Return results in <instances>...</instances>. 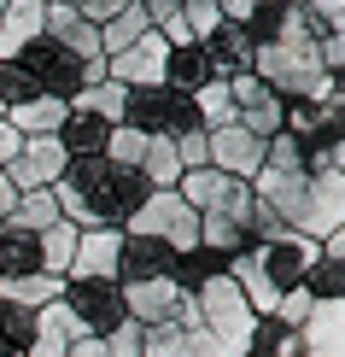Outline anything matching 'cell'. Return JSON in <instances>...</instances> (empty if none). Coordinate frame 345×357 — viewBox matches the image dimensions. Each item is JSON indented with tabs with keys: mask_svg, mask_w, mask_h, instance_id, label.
<instances>
[{
	"mask_svg": "<svg viewBox=\"0 0 345 357\" xmlns=\"http://www.w3.org/2000/svg\"><path fill=\"white\" fill-rule=\"evenodd\" d=\"M123 241H164L176 258H187V252L199 246V211H187V199L176 188H158L129 211Z\"/></svg>",
	"mask_w": 345,
	"mask_h": 357,
	"instance_id": "6da1fadb",
	"label": "cell"
},
{
	"mask_svg": "<svg viewBox=\"0 0 345 357\" xmlns=\"http://www.w3.org/2000/svg\"><path fill=\"white\" fill-rule=\"evenodd\" d=\"M18 65L36 77V88L41 94H53V100H77L82 88H94V82H106V59H77V53H65L59 41H47V36H36L29 47L18 53Z\"/></svg>",
	"mask_w": 345,
	"mask_h": 357,
	"instance_id": "7a4b0ae2",
	"label": "cell"
},
{
	"mask_svg": "<svg viewBox=\"0 0 345 357\" xmlns=\"http://www.w3.org/2000/svg\"><path fill=\"white\" fill-rule=\"evenodd\" d=\"M246 258H252V270H258L269 281V293H287V287H305V275L316 270V241H305V234H293V229H281L275 241H258V246H246Z\"/></svg>",
	"mask_w": 345,
	"mask_h": 357,
	"instance_id": "3957f363",
	"label": "cell"
},
{
	"mask_svg": "<svg viewBox=\"0 0 345 357\" xmlns=\"http://www.w3.org/2000/svg\"><path fill=\"white\" fill-rule=\"evenodd\" d=\"M123 123L141 129L153 141H176L182 129H193V100L176 94V88H129V106H123Z\"/></svg>",
	"mask_w": 345,
	"mask_h": 357,
	"instance_id": "277c9868",
	"label": "cell"
},
{
	"mask_svg": "<svg viewBox=\"0 0 345 357\" xmlns=\"http://www.w3.org/2000/svg\"><path fill=\"white\" fill-rule=\"evenodd\" d=\"M65 305H70V317L82 322V334H94V340H106L117 322H129L117 281H65Z\"/></svg>",
	"mask_w": 345,
	"mask_h": 357,
	"instance_id": "5b68a950",
	"label": "cell"
},
{
	"mask_svg": "<svg viewBox=\"0 0 345 357\" xmlns=\"http://www.w3.org/2000/svg\"><path fill=\"white\" fill-rule=\"evenodd\" d=\"M65 170H70L65 146H59L53 135H36V141H24V146H18V158H12V165L0 170V176H6V182L18 188V193H47Z\"/></svg>",
	"mask_w": 345,
	"mask_h": 357,
	"instance_id": "8992f818",
	"label": "cell"
},
{
	"mask_svg": "<svg viewBox=\"0 0 345 357\" xmlns=\"http://www.w3.org/2000/svg\"><path fill=\"white\" fill-rule=\"evenodd\" d=\"M164 65H170V41H164L158 29H146L129 53L106 59V82H117V88H158L164 82Z\"/></svg>",
	"mask_w": 345,
	"mask_h": 357,
	"instance_id": "52a82bcc",
	"label": "cell"
},
{
	"mask_svg": "<svg viewBox=\"0 0 345 357\" xmlns=\"http://www.w3.org/2000/svg\"><path fill=\"white\" fill-rule=\"evenodd\" d=\"M117 252H123V229H82L65 281H117Z\"/></svg>",
	"mask_w": 345,
	"mask_h": 357,
	"instance_id": "ba28073f",
	"label": "cell"
},
{
	"mask_svg": "<svg viewBox=\"0 0 345 357\" xmlns=\"http://www.w3.org/2000/svg\"><path fill=\"white\" fill-rule=\"evenodd\" d=\"M298 357H345V299H316L298 322Z\"/></svg>",
	"mask_w": 345,
	"mask_h": 357,
	"instance_id": "9c48e42d",
	"label": "cell"
},
{
	"mask_svg": "<svg viewBox=\"0 0 345 357\" xmlns=\"http://www.w3.org/2000/svg\"><path fill=\"white\" fill-rule=\"evenodd\" d=\"M199 47H205V65H211V82L240 77V70H252V59H258V47H252V36H246V24H217Z\"/></svg>",
	"mask_w": 345,
	"mask_h": 357,
	"instance_id": "30bf717a",
	"label": "cell"
},
{
	"mask_svg": "<svg viewBox=\"0 0 345 357\" xmlns=\"http://www.w3.org/2000/svg\"><path fill=\"white\" fill-rule=\"evenodd\" d=\"M211 170L234 176V182H252V176L263 170V141H258V135H246L240 123L217 129V135H211Z\"/></svg>",
	"mask_w": 345,
	"mask_h": 357,
	"instance_id": "8fae6325",
	"label": "cell"
},
{
	"mask_svg": "<svg viewBox=\"0 0 345 357\" xmlns=\"http://www.w3.org/2000/svg\"><path fill=\"white\" fill-rule=\"evenodd\" d=\"M176 252L164 241H123L117 252V287H135V281H170L176 275Z\"/></svg>",
	"mask_w": 345,
	"mask_h": 357,
	"instance_id": "7c38bea8",
	"label": "cell"
},
{
	"mask_svg": "<svg viewBox=\"0 0 345 357\" xmlns=\"http://www.w3.org/2000/svg\"><path fill=\"white\" fill-rule=\"evenodd\" d=\"M176 305H182V281H135V287H123V310L129 322H141V328H158V322L176 317Z\"/></svg>",
	"mask_w": 345,
	"mask_h": 357,
	"instance_id": "4fadbf2b",
	"label": "cell"
},
{
	"mask_svg": "<svg viewBox=\"0 0 345 357\" xmlns=\"http://www.w3.org/2000/svg\"><path fill=\"white\" fill-rule=\"evenodd\" d=\"M82 340V322L70 317V305H41L36 310V340H29V357H65Z\"/></svg>",
	"mask_w": 345,
	"mask_h": 357,
	"instance_id": "5bb4252c",
	"label": "cell"
},
{
	"mask_svg": "<svg viewBox=\"0 0 345 357\" xmlns=\"http://www.w3.org/2000/svg\"><path fill=\"white\" fill-rule=\"evenodd\" d=\"M41 36L59 41V47L77 53V59H100V29L88 24L77 6H47V24H41Z\"/></svg>",
	"mask_w": 345,
	"mask_h": 357,
	"instance_id": "9a60e30c",
	"label": "cell"
},
{
	"mask_svg": "<svg viewBox=\"0 0 345 357\" xmlns=\"http://www.w3.org/2000/svg\"><path fill=\"white\" fill-rule=\"evenodd\" d=\"M41 24H47L41 0H6V12H0V59H18L41 36Z\"/></svg>",
	"mask_w": 345,
	"mask_h": 357,
	"instance_id": "2e32d148",
	"label": "cell"
},
{
	"mask_svg": "<svg viewBox=\"0 0 345 357\" xmlns=\"http://www.w3.org/2000/svg\"><path fill=\"white\" fill-rule=\"evenodd\" d=\"M59 146H65V158L70 165H82V158H106V141H112V129L100 123V117H88V112H65V123H59Z\"/></svg>",
	"mask_w": 345,
	"mask_h": 357,
	"instance_id": "e0dca14e",
	"label": "cell"
},
{
	"mask_svg": "<svg viewBox=\"0 0 345 357\" xmlns=\"http://www.w3.org/2000/svg\"><path fill=\"white\" fill-rule=\"evenodd\" d=\"M41 270V234L18 229V222H0V281H18V275H36Z\"/></svg>",
	"mask_w": 345,
	"mask_h": 357,
	"instance_id": "ac0fdd59",
	"label": "cell"
},
{
	"mask_svg": "<svg viewBox=\"0 0 345 357\" xmlns=\"http://www.w3.org/2000/svg\"><path fill=\"white\" fill-rule=\"evenodd\" d=\"M65 100H53V94H36V100H24V106H12L6 112V123L18 129L24 141H36V135H59V123H65Z\"/></svg>",
	"mask_w": 345,
	"mask_h": 357,
	"instance_id": "d6986e66",
	"label": "cell"
},
{
	"mask_svg": "<svg viewBox=\"0 0 345 357\" xmlns=\"http://www.w3.org/2000/svg\"><path fill=\"white\" fill-rule=\"evenodd\" d=\"M0 299H6V305H18V310L59 305V299H65V275L36 270V275H18V281H0Z\"/></svg>",
	"mask_w": 345,
	"mask_h": 357,
	"instance_id": "ffe728a7",
	"label": "cell"
},
{
	"mask_svg": "<svg viewBox=\"0 0 345 357\" xmlns=\"http://www.w3.org/2000/svg\"><path fill=\"white\" fill-rule=\"evenodd\" d=\"M205 82H211V65H205V47H199V41H193V47H170L164 88H176V94H199Z\"/></svg>",
	"mask_w": 345,
	"mask_h": 357,
	"instance_id": "44dd1931",
	"label": "cell"
},
{
	"mask_svg": "<svg viewBox=\"0 0 345 357\" xmlns=\"http://www.w3.org/2000/svg\"><path fill=\"white\" fill-rule=\"evenodd\" d=\"M123 106H129V88H117V82H94V88H82V94L70 100V112L100 117L106 129H117V123H123Z\"/></svg>",
	"mask_w": 345,
	"mask_h": 357,
	"instance_id": "7402d4cb",
	"label": "cell"
},
{
	"mask_svg": "<svg viewBox=\"0 0 345 357\" xmlns=\"http://www.w3.org/2000/svg\"><path fill=\"white\" fill-rule=\"evenodd\" d=\"M252 241H246V229H240L234 217H199V252H211V258H240Z\"/></svg>",
	"mask_w": 345,
	"mask_h": 357,
	"instance_id": "603a6c76",
	"label": "cell"
},
{
	"mask_svg": "<svg viewBox=\"0 0 345 357\" xmlns=\"http://www.w3.org/2000/svg\"><path fill=\"white\" fill-rule=\"evenodd\" d=\"M193 100V123L205 129V135H217V129H229L234 123V100H229V82H205L199 94H187Z\"/></svg>",
	"mask_w": 345,
	"mask_h": 357,
	"instance_id": "cb8c5ba5",
	"label": "cell"
},
{
	"mask_svg": "<svg viewBox=\"0 0 345 357\" xmlns=\"http://www.w3.org/2000/svg\"><path fill=\"white\" fill-rule=\"evenodd\" d=\"M29 340H36V310L0 299V357H29Z\"/></svg>",
	"mask_w": 345,
	"mask_h": 357,
	"instance_id": "d4e9b609",
	"label": "cell"
},
{
	"mask_svg": "<svg viewBox=\"0 0 345 357\" xmlns=\"http://www.w3.org/2000/svg\"><path fill=\"white\" fill-rule=\"evenodd\" d=\"M141 182L146 188H176L182 182V158H176V146L170 141H146V158H141Z\"/></svg>",
	"mask_w": 345,
	"mask_h": 357,
	"instance_id": "484cf974",
	"label": "cell"
},
{
	"mask_svg": "<svg viewBox=\"0 0 345 357\" xmlns=\"http://www.w3.org/2000/svg\"><path fill=\"white\" fill-rule=\"evenodd\" d=\"M77 234H82V229H70L65 217H59L53 229H41V270H47V275H65V270H70V252H77Z\"/></svg>",
	"mask_w": 345,
	"mask_h": 357,
	"instance_id": "4316f807",
	"label": "cell"
},
{
	"mask_svg": "<svg viewBox=\"0 0 345 357\" xmlns=\"http://www.w3.org/2000/svg\"><path fill=\"white\" fill-rule=\"evenodd\" d=\"M141 357H193V346L176 322H158V328H141Z\"/></svg>",
	"mask_w": 345,
	"mask_h": 357,
	"instance_id": "83f0119b",
	"label": "cell"
},
{
	"mask_svg": "<svg viewBox=\"0 0 345 357\" xmlns=\"http://www.w3.org/2000/svg\"><path fill=\"white\" fill-rule=\"evenodd\" d=\"M12 222H18V229H29V234L53 229V222H59L53 193H18V211H12Z\"/></svg>",
	"mask_w": 345,
	"mask_h": 357,
	"instance_id": "f1b7e54d",
	"label": "cell"
},
{
	"mask_svg": "<svg viewBox=\"0 0 345 357\" xmlns=\"http://www.w3.org/2000/svg\"><path fill=\"white\" fill-rule=\"evenodd\" d=\"M41 88H36V77H29V70L18 65V59H0V106H24V100H36Z\"/></svg>",
	"mask_w": 345,
	"mask_h": 357,
	"instance_id": "f546056e",
	"label": "cell"
},
{
	"mask_svg": "<svg viewBox=\"0 0 345 357\" xmlns=\"http://www.w3.org/2000/svg\"><path fill=\"white\" fill-rule=\"evenodd\" d=\"M170 146H176V158H182V170H205V165H211V135H205L199 123L182 129V135H176Z\"/></svg>",
	"mask_w": 345,
	"mask_h": 357,
	"instance_id": "4dcf8cb0",
	"label": "cell"
},
{
	"mask_svg": "<svg viewBox=\"0 0 345 357\" xmlns=\"http://www.w3.org/2000/svg\"><path fill=\"white\" fill-rule=\"evenodd\" d=\"M310 305H316V299H310V287H287V293L275 299V317H269V322H281L287 334H298V322L310 317Z\"/></svg>",
	"mask_w": 345,
	"mask_h": 357,
	"instance_id": "1f68e13d",
	"label": "cell"
},
{
	"mask_svg": "<svg viewBox=\"0 0 345 357\" xmlns=\"http://www.w3.org/2000/svg\"><path fill=\"white\" fill-rule=\"evenodd\" d=\"M305 24L316 29V36H334V29H345V0H305Z\"/></svg>",
	"mask_w": 345,
	"mask_h": 357,
	"instance_id": "d6a6232c",
	"label": "cell"
},
{
	"mask_svg": "<svg viewBox=\"0 0 345 357\" xmlns=\"http://www.w3.org/2000/svg\"><path fill=\"white\" fill-rule=\"evenodd\" d=\"M182 24H187V36H193V41H205V36L222 24V12L211 6V0H182Z\"/></svg>",
	"mask_w": 345,
	"mask_h": 357,
	"instance_id": "836d02e7",
	"label": "cell"
},
{
	"mask_svg": "<svg viewBox=\"0 0 345 357\" xmlns=\"http://www.w3.org/2000/svg\"><path fill=\"white\" fill-rule=\"evenodd\" d=\"M106 357H141V322H117L106 334Z\"/></svg>",
	"mask_w": 345,
	"mask_h": 357,
	"instance_id": "e575fe53",
	"label": "cell"
},
{
	"mask_svg": "<svg viewBox=\"0 0 345 357\" xmlns=\"http://www.w3.org/2000/svg\"><path fill=\"white\" fill-rule=\"evenodd\" d=\"M129 6H135V0H82V6H77V12H82V18H88V24H94V29H100V24H112V18H117V12H129Z\"/></svg>",
	"mask_w": 345,
	"mask_h": 357,
	"instance_id": "d590c367",
	"label": "cell"
},
{
	"mask_svg": "<svg viewBox=\"0 0 345 357\" xmlns=\"http://www.w3.org/2000/svg\"><path fill=\"white\" fill-rule=\"evenodd\" d=\"M18 146H24V135H18V129L6 123V117H0V170H6L12 158H18Z\"/></svg>",
	"mask_w": 345,
	"mask_h": 357,
	"instance_id": "8d00e7d4",
	"label": "cell"
},
{
	"mask_svg": "<svg viewBox=\"0 0 345 357\" xmlns=\"http://www.w3.org/2000/svg\"><path fill=\"white\" fill-rule=\"evenodd\" d=\"M65 357H106V340H94V334H82L77 346H70Z\"/></svg>",
	"mask_w": 345,
	"mask_h": 357,
	"instance_id": "74e56055",
	"label": "cell"
},
{
	"mask_svg": "<svg viewBox=\"0 0 345 357\" xmlns=\"http://www.w3.org/2000/svg\"><path fill=\"white\" fill-rule=\"evenodd\" d=\"M12 211H18V188H12V182H6V176H0V222H6Z\"/></svg>",
	"mask_w": 345,
	"mask_h": 357,
	"instance_id": "f35d334b",
	"label": "cell"
},
{
	"mask_svg": "<svg viewBox=\"0 0 345 357\" xmlns=\"http://www.w3.org/2000/svg\"><path fill=\"white\" fill-rule=\"evenodd\" d=\"M41 6H82V0H41Z\"/></svg>",
	"mask_w": 345,
	"mask_h": 357,
	"instance_id": "ab89813d",
	"label": "cell"
},
{
	"mask_svg": "<svg viewBox=\"0 0 345 357\" xmlns=\"http://www.w3.org/2000/svg\"><path fill=\"white\" fill-rule=\"evenodd\" d=\"M0 12H6V0H0Z\"/></svg>",
	"mask_w": 345,
	"mask_h": 357,
	"instance_id": "60d3db41",
	"label": "cell"
}]
</instances>
